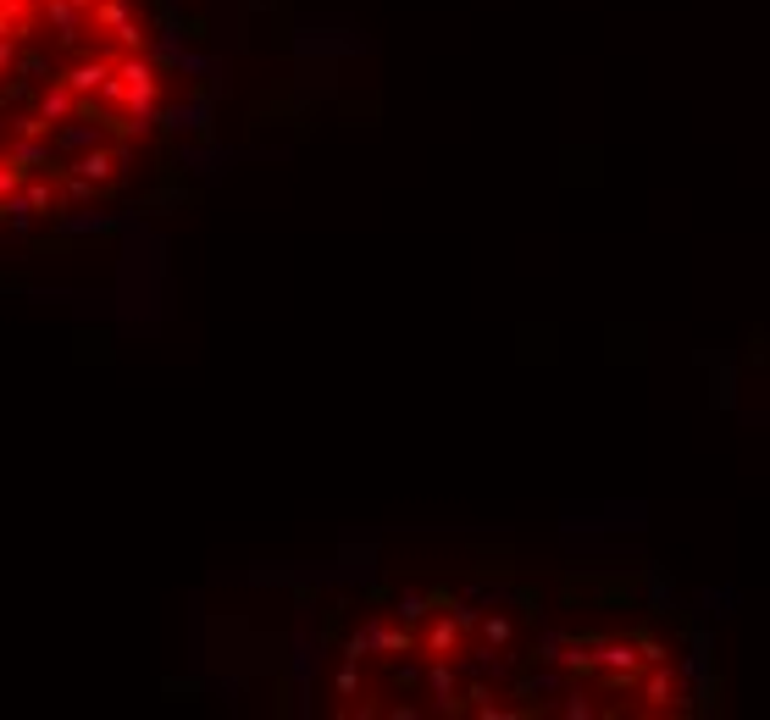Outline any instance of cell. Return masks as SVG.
<instances>
[{"mask_svg": "<svg viewBox=\"0 0 770 720\" xmlns=\"http://www.w3.org/2000/svg\"><path fill=\"white\" fill-rule=\"evenodd\" d=\"M649 698L654 704H676V698H682V682H676L671 671H660V665H654V682H649Z\"/></svg>", "mask_w": 770, "mask_h": 720, "instance_id": "1", "label": "cell"}]
</instances>
